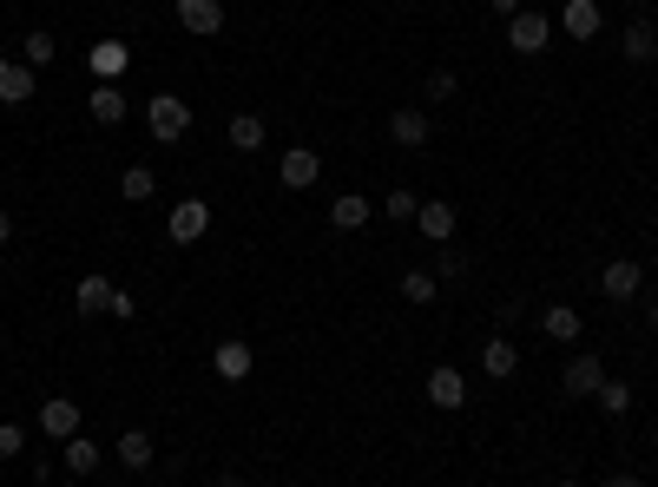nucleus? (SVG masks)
<instances>
[{
	"label": "nucleus",
	"instance_id": "nucleus-1",
	"mask_svg": "<svg viewBox=\"0 0 658 487\" xmlns=\"http://www.w3.org/2000/svg\"><path fill=\"white\" fill-rule=\"evenodd\" d=\"M145 132H152L158 145H178V139L191 132V106H185L178 92H152V99H145Z\"/></svg>",
	"mask_w": 658,
	"mask_h": 487
},
{
	"label": "nucleus",
	"instance_id": "nucleus-2",
	"mask_svg": "<svg viewBox=\"0 0 658 487\" xmlns=\"http://www.w3.org/2000/svg\"><path fill=\"white\" fill-rule=\"evenodd\" d=\"M600 383H606V356H600V350H573L567 369H560V389H567L573 402H587Z\"/></svg>",
	"mask_w": 658,
	"mask_h": 487
},
{
	"label": "nucleus",
	"instance_id": "nucleus-3",
	"mask_svg": "<svg viewBox=\"0 0 658 487\" xmlns=\"http://www.w3.org/2000/svg\"><path fill=\"white\" fill-rule=\"evenodd\" d=\"M508 46H514V53H547V46H554V20H547L540 7H521V13L508 20Z\"/></svg>",
	"mask_w": 658,
	"mask_h": 487
},
{
	"label": "nucleus",
	"instance_id": "nucleus-4",
	"mask_svg": "<svg viewBox=\"0 0 658 487\" xmlns=\"http://www.w3.org/2000/svg\"><path fill=\"white\" fill-rule=\"evenodd\" d=\"M86 73L119 86V79L132 73V46H125V40H112V33H105V40H92V46H86Z\"/></svg>",
	"mask_w": 658,
	"mask_h": 487
},
{
	"label": "nucleus",
	"instance_id": "nucleus-5",
	"mask_svg": "<svg viewBox=\"0 0 658 487\" xmlns=\"http://www.w3.org/2000/svg\"><path fill=\"white\" fill-rule=\"evenodd\" d=\"M646 290V264H633V257H613L606 270H600V297L606 303H633Z\"/></svg>",
	"mask_w": 658,
	"mask_h": 487
},
{
	"label": "nucleus",
	"instance_id": "nucleus-6",
	"mask_svg": "<svg viewBox=\"0 0 658 487\" xmlns=\"http://www.w3.org/2000/svg\"><path fill=\"white\" fill-rule=\"evenodd\" d=\"M204 231H211V204H204V198H178V204H171L165 237H171V244H198Z\"/></svg>",
	"mask_w": 658,
	"mask_h": 487
},
{
	"label": "nucleus",
	"instance_id": "nucleus-7",
	"mask_svg": "<svg viewBox=\"0 0 658 487\" xmlns=\"http://www.w3.org/2000/svg\"><path fill=\"white\" fill-rule=\"evenodd\" d=\"M428 402H435L442 416L468 409V376H461L455 363H435V369H428Z\"/></svg>",
	"mask_w": 658,
	"mask_h": 487
},
{
	"label": "nucleus",
	"instance_id": "nucleus-8",
	"mask_svg": "<svg viewBox=\"0 0 658 487\" xmlns=\"http://www.w3.org/2000/svg\"><path fill=\"white\" fill-rule=\"evenodd\" d=\"M277 178H283V191H310V185L323 178V158H316L310 145H290V152L277 158Z\"/></svg>",
	"mask_w": 658,
	"mask_h": 487
},
{
	"label": "nucleus",
	"instance_id": "nucleus-9",
	"mask_svg": "<svg viewBox=\"0 0 658 487\" xmlns=\"http://www.w3.org/2000/svg\"><path fill=\"white\" fill-rule=\"evenodd\" d=\"M112 297H119V284L99 277V270H86V277L73 284V310H79V317H112Z\"/></svg>",
	"mask_w": 658,
	"mask_h": 487
},
{
	"label": "nucleus",
	"instance_id": "nucleus-10",
	"mask_svg": "<svg viewBox=\"0 0 658 487\" xmlns=\"http://www.w3.org/2000/svg\"><path fill=\"white\" fill-rule=\"evenodd\" d=\"M389 139H395L402 152H422V145L435 139V125H428L422 106H402V112H389Z\"/></svg>",
	"mask_w": 658,
	"mask_h": 487
},
{
	"label": "nucleus",
	"instance_id": "nucleus-11",
	"mask_svg": "<svg viewBox=\"0 0 658 487\" xmlns=\"http://www.w3.org/2000/svg\"><path fill=\"white\" fill-rule=\"evenodd\" d=\"M455 224H461V218H455V204H448V198H422L415 231H422L428 244H455Z\"/></svg>",
	"mask_w": 658,
	"mask_h": 487
},
{
	"label": "nucleus",
	"instance_id": "nucleus-12",
	"mask_svg": "<svg viewBox=\"0 0 658 487\" xmlns=\"http://www.w3.org/2000/svg\"><path fill=\"white\" fill-rule=\"evenodd\" d=\"M211 369H218V383H244V376L257 369V350L237 343V336H224V343L211 350Z\"/></svg>",
	"mask_w": 658,
	"mask_h": 487
},
{
	"label": "nucleus",
	"instance_id": "nucleus-13",
	"mask_svg": "<svg viewBox=\"0 0 658 487\" xmlns=\"http://www.w3.org/2000/svg\"><path fill=\"white\" fill-rule=\"evenodd\" d=\"M86 112L99 119V125H125V86H112V79H92V92H86Z\"/></svg>",
	"mask_w": 658,
	"mask_h": 487
},
{
	"label": "nucleus",
	"instance_id": "nucleus-14",
	"mask_svg": "<svg viewBox=\"0 0 658 487\" xmlns=\"http://www.w3.org/2000/svg\"><path fill=\"white\" fill-rule=\"evenodd\" d=\"M40 435H53V442H73V435H79V402H73V396H53V402H40Z\"/></svg>",
	"mask_w": 658,
	"mask_h": 487
},
{
	"label": "nucleus",
	"instance_id": "nucleus-15",
	"mask_svg": "<svg viewBox=\"0 0 658 487\" xmlns=\"http://www.w3.org/2000/svg\"><path fill=\"white\" fill-rule=\"evenodd\" d=\"M40 92V73L26 59H0V106H26Z\"/></svg>",
	"mask_w": 658,
	"mask_h": 487
},
{
	"label": "nucleus",
	"instance_id": "nucleus-16",
	"mask_svg": "<svg viewBox=\"0 0 658 487\" xmlns=\"http://www.w3.org/2000/svg\"><path fill=\"white\" fill-rule=\"evenodd\" d=\"M580 330H587V317H580L573 303H547V310H540V336H547V343H580Z\"/></svg>",
	"mask_w": 658,
	"mask_h": 487
},
{
	"label": "nucleus",
	"instance_id": "nucleus-17",
	"mask_svg": "<svg viewBox=\"0 0 658 487\" xmlns=\"http://www.w3.org/2000/svg\"><path fill=\"white\" fill-rule=\"evenodd\" d=\"M560 26H567L573 40H593V33H606V7H600V0H567V7H560Z\"/></svg>",
	"mask_w": 658,
	"mask_h": 487
},
{
	"label": "nucleus",
	"instance_id": "nucleus-18",
	"mask_svg": "<svg viewBox=\"0 0 658 487\" xmlns=\"http://www.w3.org/2000/svg\"><path fill=\"white\" fill-rule=\"evenodd\" d=\"M171 13L185 33H224V0H178Z\"/></svg>",
	"mask_w": 658,
	"mask_h": 487
},
{
	"label": "nucleus",
	"instance_id": "nucleus-19",
	"mask_svg": "<svg viewBox=\"0 0 658 487\" xmlns=\"http://www.w3.org/2000/svg\"><path fill=\"white\" fill-rule=\"evenodd\" d=\"M620 53H626L633 66H653V59H658V26H653V20H633V26H620Z\"/></svg>",
	"mask_w": 658,
	"mask_h": 487
},
{
	"label": "nucleus",
	"instance_id": "nucleus-20",
	"mask_svg": "<svg viewBox=\"0 0 658 487\" xmlns=\"http://www.w3.org/2000/svg\"><path fill=\"white\" fill-rule=\"evenodd\" d=\"M224 139H231V152H244V158H250V152H264V145H270V125H264L257 112H237V119L224 125Z\"/></svg>",
	"mask_w": 658,
	"mask_h": 487
},
{
	"label": "nucleus",
	"instance_id": "nucleus-21",
	"mask_svg": "<svg viewBox=\"0 0 658 487\" xmlns=\"http://www.w3.org/2000/svg\"><path fill=\"white\" fill-rule=\"evenodd\" d=\"M369 218H376V204H369L363 191H336V198H330V224H336V231H363Z\"/></svg>",
	"mask_w": 658,
	"mask_h": 487
},
{
	"label": "nucleus",
	"instance_id": "nucleus-22",
	"mask_svg": "<svg viewBox=\"0 0 658 487\" xmlns=\"http://www.w3.org/2000/svg\"><path fill=\"white\" fill-rule=\"evenodd\" d=\"M481 369H488V383H508V376L521 369V350H514L508 336H488V343H481Z\"/></svg>",
	"mask_w": 658,
	"mask_h": 487
},
{
	"label": "nucleus",
	"instance_id": "nucleus-23",
	"mask_svg": "<svg viewBox=\"0 0 658 487\" xmlns=\"http://www.w3.org/2000/svg\"><path fill=\"white\" fill-rule=\"evenodd\" d=\"M119 198H125V204H152V198H158L152 165H125V171H119Z\"/></svg>",
	"mask_w": 658,
	"mask_h": 487
},
{
	"label": "nucleus",
	"instance_id": "nucleus-24",
	"mask_svg": "<svg viewBox=\"0 0 658 487\" xmlns=\"http://www.w3.org/2000/svg\"><path fill=\"white\" fill-rule=\"evenodd\" d=\"M59 455H66V475H92V468L105 462V449H99L92 435H73V442H59Z\"/></svg>",
	"mask_w": 658,
	"mask_h": 487
},
{
	"label": "nucleus",
	"instance_id": "nucleus-25",
	"mask_svg": "<svg viewBox=\"0 0 658 487\" xmlns=\"http://www.w3.org/2000/svg\"><path fill=\"white\" fill-rule=\"evenodd\" d=\"M152 462H158V455H152V435H145V429H125V435H119V468L138 475V468H152Z\"/></svg>",
	"mask_w": 658,
	"mask_h": 487
},
{
	"label": "nucleus",
	"instance_id": "nucleus-26",
	"mask_svg": "<svg viewBox=\"0 0 658 487\" xmlns=\"http://www.w3.org/2000/svg\"><path fill=\"white\" fill-rule=\"evenodd\" d=\"M53 53H59V40H53V33H46V26H33V33H20V59H26V66H33V73H40V66H46V59H53Z\"/></svg>",
	"mask_w": 658,
	"mask_h": 487
},
{
	"label": "nucleus",
	"instance_id": "nucleus-27",
	"mask_svg": "<svg viewBox=\"0 0 658 487\" xmlns=\"http://www.w3.org/2000/svg\"><path fill=\"white\" fill-rule=\"evenodd\" d=\"M442 297V284L428 277V270H402V303H415V310H428Z\"/></svg>",
	"mask_w": 658,
	"mask_h": 487
},
{
	"label": "nucleus",
	"instance_id": "nucleus-28",
	"mask_svg": "<svg viewBox=\"0 0 658 487\" xmlns=\"http://www.w3.org/2000/svg\"><path fill=\"white\" fill-rule=\"evenodd\" d=\"M593 402H600V416H626V409H633V383H613V376H606V383L593 389Z\"/></svg>",
	"mask_w": 658,
	"mask_h": 487
},
{
	"label": "nucleus",
	"instance_id": "nucleus-29",
	"mask_svg": "<svg viewBox=\"0 0 658 487\" xmlns=\"http://www.w3.org/2000/svg\"><path fill=\"white\" fill-rule=\"evenodd\" d=\"M382 211H389V224H415L422 198H415V191H389V198H382Z\"/></svg>",
	"mask_w": 658,
	"mask_h": 487
},
{
	"label": "nucleus",
	"instance_id": "nucleus-30",
	"mask_svg": "<svg viewBox=\"0 0 658 487\" xmlns=\"http://www.w3.org/2000/svg\"><path fill=\"white\" fill-rule=\"evenodd\" d=\"M422 92H428V99H435V106H448V99H455V92H461V79H455V73H448V66H435V73H428V86H422Z\"/></svg>",
	"mask_w": 658,
	"mask_h": 487
},
{
	"label": "nucleus",
	"instance_id": "nucleus-31",
	"mask_svg": "<svg viewBox=\"0 0 658 487\" xmlns=\"http://www.w3.org/2000/svg\"><path fill=\"white\" fill-rule=\"evenodd\" d=\"M13 455H26V429H20V422H0V462H13Z\"/></svg>",
	"mask_w": 658,
	"mask_h": 487
},
{
	"label": "nucleus",
	"instance_id": "nucleus-32",
	"mask_svg": "<svg viewBox=\"0 0 658 487\" xmlns=\"http://www.w3.org/2000/svg\"><path fill=\"white\" fill-rule=\"evenodd\" d=\"M461 270H468V257H461V251H448V244H442V277H461Z\"/></svg>",
	"mask_w": 658,
	"mask_h": 487
},
{
	"label": "nucleus",
	"instance_id": "nucleus-33",
	"mask_svg": "<svg viewBox=\"0 0 658 487\" xmlns=\"http://www.w3.org/2000/svg\"><path fill=\"white\" fill-rule=\"evenodd\" d=\"M521 7H527V0H488V13H501V20H514Z\"/></svg>",
	"mask_w": 658,
	"mask_h": 487
},
{
	"label": "nucleus",
	"instance_id": "nucleus-34",
	"mask_svg": "<svg viewBox=\"0 0 658 487\" xmlns=\"http://www.w3.org/2000/svg\"><path fill=\"white\" fill-rule=\"evenodd\" d=\"M0 244H13V211L0 204Z\"/></svg>",
	"mask_w": 658,
	"mask_h": 487
},
{
	"label": "nucleus",
	"instance_id": "nucleus-35",
	"mask_svg": "<svg viewBox=\"0 0 658 487\" xmlns=\"http://www.w3.org/2000/svg\"><path fill=\"white\" fill-rule=\"evenodd\" d=\"M600 487H646V482H639V475H606Z\"/></svg>",
	"mask_w": 658,
	"mask_h": 487
},
{
	"label": "nucleus",
	"instance_id": "nucleus-36",
	"mask_svg": "<svg viewBox=\"0 0 658 487\" xmlns=\"http://www.w3.org/2000/svg\"><path fill=\"white\" fill-rule=\"evenodd\" d=\"M218 487H244V482H237V475H218Z\"/></svg>",
	"mask_w": 658,
	"mask_h": 487
},
{
	"label": "nucleus",
	"instance_id": "nucleus-37",
	"mask_svg": "<svg viewBox=\"0 0 658 487\" xmlns=\"http://www.w3.org/2000/svg\"><path fill=\"white\" fill-rule=\"evenodd\" d=\"M646 323H653V330H658V297H653V310H646Z\"/></svg>",
	"mask_w": 658,
	"mask_h": 487
},
{
	"label": "nucleus",
	"instance_id": "nucleus-38",
	"mask_svg": "<svg viewBox=\"0 0 658 487\" xmlns=\"http://www.w3.org/2000/svg\"><path fill=\"white\" fill-rule=\"evenodd\" d=\"M560 487H587V482H560Z\"/></svg>",
	"mask_w": 658,
	"mask_h": 487
}]
</instances>
